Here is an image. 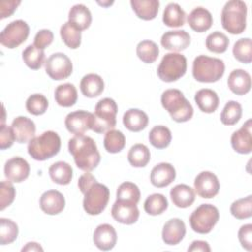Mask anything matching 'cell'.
I'll return each mask as SVG.
<instances>
[{
	"mask_svg": "<svg viewBox=\"0 0 252 252\" xmlns=\"http://www.w3.org/2000/svg\"><path fill=\"white\" fill-rule=\"evenodd\" d=\"M230 213L238 220L249 219L252 216V196L234 201L230 206Z\"/></svg>",
	"mask_w": 252,
	"mask_h": 252,
	"instance_id": "cell-46",
	"label": "cell"
},
{
	"mask_svg": "<svg viewBox=\"0 0 252 252\" xmlns=\"http://www.w3.org/2000/svg\"><path fill=\"white\" fill-rule=\"evenodd\" d=\"M191 42L190 34L184 30H175L165 32L161 38V45L172 52H179L186 49Z\"/></svg>",
	"mask_w": 252,
	"mask_h": 252,
	"instance_id": "cell-17",
	"label": "cell"
},
{
	"mask_svg": "<svg viewBox=\"0 0 252 252\" xmlns=\"http://www.w3.org/2000/svg\"><path fill=\"white\" fill-rule=\"evenodd\" d=\"M247 5L241 0L227 1L221 10L222 28L231 34H239L246 29Z\"/></svg>",
	"mask_w": 252,
	"mask_h": 252,
	"instance_id": "cell-5",
	"label": "cell"
},
{
	"mask_svg": "<svg viewBox=\"0 0 252 252\" xmlns=\"http://www.w3.org/2000/svg\"><path fill=\"white\" fill-rule=\"evenodd\" d=\"M124 126L132 132H140L144 130L149 123L147 113L138 108H130L123 114Z\"/></svg>",
	"mask_w": 252,
	"mask_h": 252,
	"instance_id": "cell-27",
	"label": "cell"
},
{
	"mask_svg": "<svg viewBox=\"0 0 252 252\" xmlns=\"http://www.w3.org/2000/svg\"><path fill=\"white\" fill-rule=\"evenodd\" d=\"M11 127L14 131L15 138L18 143L23 144L30 142L34 137L35 124L32 119L26 116L16 117L12 121Z\"/></svg>",
	"mask_w": 252,
	"mask_h": 252,
	"instance_id": "cell-22",
	"label": "cell"
},
{
	"mask_svg": "<svg viewBox=\"0 0 252 252\" xmlns=\"http://www.w3.org/2000/svg\"><path fill=\"white\" fill-rule=\"evenodd\" d=\"M131 7L138 18L151 21L154 20L158 12V0H131Z\"/></svg>",
	"mask_w": 252,
	"mask_h": 252,
	"instance_id": "cell-30",
	"label": "cell"
},
{
	"mask_svg": "<svg viewBox=\"0 0 252 252\" xmlns=\"http://www.w3.org/2000/svg\"><path fill=\"white\" fill-rule=\"evenodd\" d=\"M78 186L84 194L83 207L87 214L96 216L102 213L109 201V189L102 183H98L95 177L86 171L78 180Z\"/></svg>",
	"mask_w": 252,
	"mask_h": 252,
	"instance_id": "cell-1",
	"label": "cell"
},
{
	"mask_svg": "<svg viewBox=\"0 0 252 252\" xmlns=\"http://www.w3.org/2000/svg\"><path fill=\"white\" fill-rule=\"evenodd\" d=\"M187 22L193 31L204 32L212 27L213 16L206 8L197 7L191 11L187 18Z\"/></svg>",
	"mask_w": 252,
	"mask_h": 252,
	"instance_id": "cell-24",
	"label": "cell"
},
{
	"mask_svg": "<svg viewBox=\"0 0 252 252\" xmlns=\"http://www.w3.org/2000/svg\"><path fill=\"white\" fill-rule=\"evenodd\" d=\"M60 36L63 42L71 49H76L81 45L82 32L69 22H66L61 26Z\"/></svg>",
	"mask_w": 252,
	"mask_h": 252,
	"instance_id": "cell-39",
	"label": "cell"
},
{
	"mask_svg": "<svg viewBox=\"0 0 252 252\" xmlns=\"http://www.w3.org/2000/svg\"><path fill=\"white\" fill-rule=\"evenodd\" d=\"M54 98L58 105L63 107L73 106L78 99V92L76 87L71 83L59 85L54 92Z\"/></svg>",
	"mask_w": 252,
	"mask_h": 252,
	"instance_id": "cell-31",
	"label": "cell"
},
{
	"mask_svg": "<svg viewBox=\"0 0 252 252\" xmlns=\"http://www.w3.org/2000/svg\"><path fill=\"white\" fill-rule=\"evenodd\" d=\"M48 107L47 98L41 94H33L30 95L26 101V108L32 115H41L45 113Z\"/></svg>",
	"mask_w": 252,
	"mask_h": 252,
	"instance_id": "cell-47",
	"label": "cell"
},
{
	"mask_svg": "<svg viewBox=\"0 0 252 252\" xmlns=\"http://www.w3.org/2000/svg\"><path fill=\"white\" fill-rule=\"evenodd\" d=\"M211 247L207 241L194 240L188 247V252H210Z\"/></svg>",
	"mask_w": 252,
	"mask_h": 252,
	"instance_id": "cell-53",
	"label": "cell"
},
{
	"mask_svg": "<svg viewBox=\"0 0 252 252\" xmlns=\"http://www.w3.org/2000/svg\"><path fill=\"white\" fill-rule=\"evenodd\" d=\"M16 140L14 131L11 126L1 124L0 128V149L5 150L10 148Z\"/></svg>",
	"mask_w": 252,
	"mask_h": 252,
	"instance_id": "cell-51",
	"label": "cell"
},
{
	"mask_svg": "<svg viewBox=\"0 0 252 252\" xmlns=\"http://www.w3.org/2000/svg\"><path fill=\"white\" fill-rule=\"evenodd\" d=\"M137 56L144 63L151 64L154 63L159 54V49L158 44L153 40H142L138 43L136 48Z\"/></svg>",
	"mask_w": 252,
	"mask_h": 252,
	"instance_id": "cell-37",
	"label": "cell"
},
{
	"mask_svg": "<svg viewBox=\"0 0 252 252\" xmlns=\"http://www.w3.org/2000/svg\"><path fill=\"white\" fill-rule=\"evenodd\" d=\"M224 69V63L221 59L199 55L193 61L192 74L198 82L215 83L223 76Z\"/></svg>",
	"mask_w": 252,
	"mask_h": 252,
	"instance_id": "cell-6",
	"label": "cell"
},
{
	"mask_svg": "<svg viewBox=\"0 0 252 252\" xmlns=\"http://www.w3.org/2000/svg\"><path fill=\"white\" fill-rule=\"evenodd\" d=\"M194 189L200 197L211 199L218 195L220 191V181L215 173L202 171L194 180Z\"/></svg>",
	"mask_w": 252,
	"mask_h": 252,
	"instance_id": "cell-12",
	"label": "cell"
},
{
	"mask_svg": "<svg viewBox=\"0 0 252 252\" xmlns=\"http://www.w3.org/2000/svg\"><path fill=\"white\" fill-rule=\"evenodd\" d=\"M94 114L86 110L70 112L65 118V126L67 130L75 135H81L90 129L92 130Z\"/></svg>",
	"mask_w": 252,
	"mask_h": 252,
	"instance_id": "cell-13",
	"label": "cell"
},
{
	"mask_svg": "<svg viewBox=\"0 0 252 252\" xmlns=\"http://www.w3.org/2000/svg\"><path fill=\"white\" fill-rule=\"evenodd\" d=\"M22 58L25 64L32 70H38L43 64H45L44 51L35 47L33 44H30L24 49L22 53Z\"/></svg>",
	"mask_w": 252,
	"mask_h": 252,
	"instance_id": "cell-35",
	"label": "cell"
},
{
	"mask_svg": "<svg viewBox=\"0 0 252 252\" xmlns=\"http://www.w3.org/2000/svg\"><path fill=\"white\" fill-rule=\"evenodd\" d=\"M39 206L42 212L47 215H58L65 208V198L57 190H48L41 195Z\"/></svg>",
	"mask_w": 252,
	"mask_h": 252,
	"instance_id": "cell-20",
	"label": "cell"
},
{
	"mask_svg": "<svg viewBox=\"0 0 252 252\" xmlns=\"http://www.w3.org/2000/svg\"><path fill=\"white\" fill-rule=\"evenodd\" d=\"M68 22L79 31L87 30L92 24L91 11L84 4H76L69 11Z\"/></svg>",
	"mask_w": 252,
	"mask_h": 252,
	"instance_id": "cell-25",
	"label": "cell"
},
{
	"mask_svg": "<svg viewBox=\"0 0 252 252\" xmlns=\"http://www.w3.org/2000/svg\"><path fill=\"white\" fill-rule=\"evenodd\" d=\"M45 72L55 81L67 79L73 72L72 61L62 52L53 53L45 61Z\"/></svg>",
	"mask_w": 252,
	"mask_h": 252,
	"instance_id": "cell-11",
	"label": "cell"
},
{
	"mask_svg": "<svg viewBox=\"0 0 252 252\" xmlns=\"http://www.w3.org/2000/svg\"><path fill=\"white\" fill-rule=\"evenodd\" d=\"M111 216L120 223L133 224L138 220L140 212L137 204L130 201L116 200L111 208Z\"/></svg>",
	"mask_w": 252,
	"mask_h": 252,
	"instance_id": "cell-14",
	"label": "cell"
},
{
	"mask_svg": "<svg viewBox=\"0 0 252 252\" xmlns=\"http://www.w3.org/2000/svg\"><path fill=\"white\" fill-rule=\"evenodd\" d=\"M186 14L177 3H169L164 8L162 22L170 28H179L185 24Z\"/></svg>",
	"mask_w": 252,
	"mask_h": 252,
	"instance_id": "cell-33",
	"label": "cell"
},
{
	"mask_svg": "<svg viewBox=\"0 0 252 252\" xmlns=\"http://www.w3.org/2000/svg\"><path fill=\"white\" fill-rule=\"evenodd\" d=\"M19 234L18 224L10 219H0V244L6 245L14 242Z\"/></svg>",
	"mask_w": 252,
	"mask_h": 252,
	"instance_id": "cell-43",
	"label": "cell"
},
{
	"mask_svg": "<svg viewBox=\"0 0 252 252\" xmlns=\"http://www.w3.org/2000/svg\"><path fill=\"white\" fill-rule=\"evenodd\" d=\"M69 153L77 167L84 171L94 170L100 161V154L94 140L84 134L75 135L68 142Z\"/></svg>",
	"mask_w": 252,
	"mask_h": 252,
	"instance_id": "cell-2",
	"label": "cell"
},
{
	"mask_svg": "<svg viewBox=\"0 0 252 252\" xmlns=\"http://www.w3.org/2000/svg\"><path fill=\"white\" fill-rule=\"evenodd\" d=\"M160 102L175 122H186L193 116V106L186 99L183 93L177 89L165 90L161 94Z\"/></svg>",
	"mask_w": 252,
	"mask_h": 252,
	"instance_id": "cell-3",
	"label": "cell"
},
{
	"mask_svg": "<svg viewBox=\"0 0 252 252\" xmlns=\"http://www.w3.org/2000/svg\"><path fill=\"white\" fill-rule=\"evenodd\" d=\"M232 53L236 60L241 63L249 64L252 61V42L249 37L240 38L235 41Z\"/></svg>",
	"mask_w": 252,
	"mask_h": 252,
	"instance_id": "cell-42",
	"label": "cell"
},
{
	"mask_svg": "<svg viewBox=\"0 0 252 252\" xmlns=\"http://www.w3.org/2000/svg\"><path fill=\"white\" fill-rule=\"evenodd\" d=\"M93 240L94 245L102 251L111 250L117 241V233L114 227L108 223H102L96 226L94 232Z\"/></svg>",
	"mask_w": 252,
	"mask_h": 252,
	"instance_id": "cell-18",
	"label": "cell"
},
{
	"mask_svg": "<svg viewBox=\"0 0 252 252\" xmlns=\"http://www.w3.org/2000/svg\"><path fill=\"white\" fill-rule=\"evenodd\" d=\"M252 120L248 119L240 129L233 132L230 138L232 149L242 155H247L252 151V135H251Z\"/></svg>",
	"mask_w": 252,
	"mask_h": 252,
	"instance_id": "cell-16",
	"label": "cell"
},
{
	"mask_svg": "<svg viewBox=\"0 0 252 252\" xmlns=\"http://www.w3.org/2000/svg\"><path fill=\"white\" fill-rule=\"evenodd\" d=\"M51 180L59 185H67L73 177L72 166L65 161H56L50 165L48 169Z\"/></svg>",
	"mask_w": 252,
	"mask_h": 252,
	"instance_id": "cell-32",
	"label": "cell"
},
{
	"mask_svg": "<svg viewBox=\"0 0 252 252\" xmlns=\"http://www.w3.org/2000/svg\"><path fill=\"white\" fill-rule=\"evenodd\" d=\"M30 34V27L24 20H15L9 23L0 33V42L10 49L16 48L25 42Z\"/></svg>",
	"mask_w": 252,
	"mask_h": 252,
	"instance_id": "cell-10",
	"label": "cell"
},
{
	"mask_svg": "<svg viewBox=\"0 0 252 252\" xmlns=\"http://www.w3.org/2000/svg\"><path fill=\"white\" fill-rule=\"evenodd\" d=\"M187 70V59L183 54L177 52L166 53L158 67V78L166 83L175 82L183 77Z\"/></svg>",
	"mask_w": 252,
	"mask_h": 252,
	"instance_id": "cell-8",
	"label": "cell"
},
{
	"mask_svg": "<svg viewBox=\"0 0 252 252\" xmlns=\"http://www.w3.org/2000/svg\"><path fill=\"white\" fill-rule=\"evenodd\" d=\"M21 4L20 0H3L0 2V19L10 17Z\"/></svg>",
	"mask_w": 252,
	"mask_h": 252,
	"instance_id": "cell-52",
	"label": "cell"
},
{
	"mask_svg": "<svg viewBox=\"0 0 252 252\" xmlns=\"http://www.w3.org/2000/svg\"><path fill=\"white\" fill-rule=\"evenodd\" d=\"M238 239L241 246L247 251L252 250V224L247 223L242 225L238 230Z\"/></svg>",
	"mask_w": 252,
	"mask_h": 252,
	"instance_id": "cell-50",
	"label": "cell"
},
{
	"mask_svg": "<svg viewBox=\"0 0 252 252\" xmlns=\"http://www.w3.org/2000/svg\"><path fill=\"white\" fill-rule=\"evenodd\" d=\"M229 44V39L221 32L216 31L210 33L206 38V47L214 53H223L226 51Z\"/></svg>",
	"mask_w": 252,
	"mask_h": 252,
	"instance_id": "cell-44",
	"label": "cell"
},
{
	"mask_svg": "<svg viewBox=\"0 0 252 252\" xmlns=\"http://www.w3.org/2000/svg\"><path fill=\"white\" fill-rule=\"evenodd\" d=\"M219 219L220 213L217 207L211 204H202L192 212L189 222L195 232L207 234L212 231Z\"/></svg>",
	"mask_w": 252,
	"mask_h": 252,
	"instance_id": "cell-9",
	"label": "cell"
},
{
	"mask_svg": "<svg viewBox=\"0 0 252 252\" xmlns=\"http://www.w3.org/2000/svg\"><path fill=\"white\" fill-rule=\"evenodd\" d=\"M195 102L199 109L205 113H213L217 110L220 98L217 93L211 89H201L195 94Z\"/></svg>",
	"mask_w": 252,
	"mask_h": 252,
	"instance_id": "cell-28",
	"label": "cell"
},
{
	"mask_svg": "<svg viewBox=\"0 0 252 252\" xmlns=\"http://www.w3.org/2000/svg\"><path fill=\"white\" fill-rule=\"evenodd\" d=\"M30 170L29 162L21 157H14L8 159L4 165V174L6 178L16 183L26 180L29 177Z\"/></svg>",
	"mask_w": 252,
	"mask_h": 252,
	"instance_id": "cell-15",
	"label": "cell"
},
{
	"mask_svg": "<svg viewBox=\"0 0 252 252\" xmlns=\"http://www.w3.org/2000/svg\"><path fill=\"white\" fill-rule=\"evenodd\" d=\"M61 139L54 131H45L33 137L28 144V153L35 160H46L60 151Z\"/></svg>",
	"mask_w": 252,
	"mask_h": 252,
	"instance_id": "cell-4",
	"label": "cell"
},
{
	"mask_svg": "<svg viewBox=\"0 0 252 252\" xmlns=\"http://www.w3.org/2000/svg\"><path fill=\"white\" fill-rule=\"evenodd\" d=\"M80 89L82 94L90 98L98 96L104 90V82L102 78L94 73L85 75L80 82Z\"/></svg>",
	"mask_w": 252,
	"mask_h": 252,
	"instance_id": "cell-26",
	"label": "cell"
},
{
	"mask_svg": "<svg viewBox=\"0 0 252 252\" xmlns=\"http://www.w3.org/2000/svg\"><path fill=\"white\" fill-rule=\"evenodd\" d=\"M175 168L168 162H160L155 165L150 175L152 184L158 188L168 186L175 179Z\"/></svg>",
	"mask_w": 252,
	"mask_h": 252,
	"instance_id": "cell-21",
	"label": "cell"
},
{
	"mask_svg": "<svg viewBox=\"0 0 252 252\" xmlns=\"http://www.w3.org/2000/svg\"><path fill=\"white\" fill-rule=\"evenodd\" d=\"M26 251H43V248L40 246L39 243L37 242H28L23 248H22V252H26Z\"/></svg>",
	"mask_w": 252,
	"mask_h": 252,
	"instance_id": "cell-54",
	"label": "cell"
},
{
	"mask_svg": "<svg viewBox=\"0 0 252 252\" xmlns=\"http://www.w3.org/2000/svg\"><path fill=\"white\" fill-rule=\"evenodd\" d=\"M172 136L170 130L163 125H158L151 129L149 133V141L151 145L157 149H164L169 146Z\"/></svg>",
	"mask_w": 252,
	"mask_h": 252,
	"instance_id": "cell-36",
	"label": "cell"
},
{
	"mask_svg": "<svg viewBox=\"0 0 252 252\" xmlns=\"http://www.w3.org/2000/svg\"><path fill=\"white\" fill-rule=\"evenodd\" d=\"M227 86L233 94L243 95L251 89V76L243 69H235L228 76Z\"/></svg>",
	"mask_w": 252,
	"mask_h": 252,
	"instance_id": "cell-23",
	"label": "cell"
},
{
	"mask_svg": "<svg viewBox=\"0 0 252 252\" xmlns=\"http://www.w3.org/2000/svg\"><path fill=\"white\" fill-rule=\"evenodd\" d=\"M99 5H101V6H103V7H108V6H110L111 4H113V1H107V2H97Z\"/></svg>",
	"mask_w": 252,
	"mask_h": 252,
	"instance_id": "cell-55",
	"label": "cell"
},
{
	"mask_svg": "<svg viewBox=\"0 0 252 252\" xmlns=\"http://www.w3.org/2000/svg\"><path fill=\"white\" fill-rule=\"evenodd\" d=\"M167 199L164 197V195L159 193L150 195L144 203L145 212L151 216H158L162 214L167 209Z\"/></svg>",
	"mask_w": 252,
	"mask_h": 252,
	"instance_id": "cell-40",
	"label": "cell"
},
{
	"mask_svg": "<svg viewBox=\"0 0 252 252\" xmlns=\"http://www.w3.org/2000/svg\"><path fill=\"white\" fill-rule=\"evenodd\" d=\"M16 196V190L11 183V181L2 180L0 184V210L3 211L5 208L9 207Z\"/></svg>",
	"mask_w": 252,
	"mask_h": 252,
	"instance_id": "cell-48",
	"label": "cell"
},
{
	"mask_svg": "<svg viewBox=\"0 0 252 252\" xmlns=\"http://www.w3.org/2000/svg\"><path fill=\"white\" fill-rule=\"evenodd\" d=\"M185 233L186 226L184 221L178 218H173L164 223L161 237L165 244L176 245L184 238Z\"/></svg>",
	"mask_w": 252,
	"mask_h": 252,
	"instance_id": "cell-19",
	"label": "cell"
},
{
	"mask_svg": "<svg viewBox=\"0 0 252 252\" xmlns=\"http://www.w3.org/2000/svg\"><path fill=\"white\" fill-rule=\"evenodd\" d=\"M141 192L139 187L130 181H126L121 183L116 191V200H124L130 201L135 204H138L140 201Z\"/></svg>",
	"mask_w": 252,
	"mask_h": 252,
	"instance_id": "cell-45",
	"label": "cell"
},
{
	"mask_svg": "<svg viewBox=\"0 0 252 252\" xmlns=\"http://www.w3.org/2000/svg\"><path fill=\"white\" fill-rule=\"evenodd\" d=\"M54 35L53 32L50 30L47 29H42L38 31L34 36V41L33 45L39 49H44L47 46H49L52 41H53Z\"/></svg>",
	"mask_w": 252,
	"mask_h": 252,
	"instance_id": "cell-49",
	"label": "cell"
},
{
	"mask_svg": "<svg viewBox=\"0 0 252 252\" xmlns=\"http://www.w3.org/2000/svg\"><path fill=\"white\" fill-rule=\"evenodd\" d=\"M170 198L178 208H188L195 201V191L189 185L177 184L170 190Z\"/></svg>",
	"mask_w": 252,
	"mask_h": 252,
	"instance_id": "cell-29",
	"label": "cell"
},
{
	"mask_svg": "<svg viewBox=\"0 0 252 252\" xmlns=\"http://www.w3.org/2000/svg\"><path fill=\"white\" fill-rule=\"evenodd\" d=\"M125 136L124 134L115 129L107 131L104 135L103 146L104 149L110 154H116L121 152L125 147Z\"/></svg>",
	"mask_w": 252,
	"mask_h": 252,
	"instance_id": "cell-38",
	"label": "cell"
},
{
	"mask_svg": "<svg viewBox=\"0 0 252 252\" xmlns=\"http://www.w3.org/2000/svg\"><path fill=\"white\" fill-rule=\"evenodd\" d=\"M242 116V106L239 102L234 100H229L225 103L221 113L220 121L224 125H234L236 124Z\"/></svg>",
	"mask_w": 252,
	"mask_h": 252,
	"instance_id": "cell-41",
	"label": "cell"
},
{
	"mask_svg": "<svg viewBox=\"0 0 252 252\" xmlns=\"http://www.w3.org/2000/svg\"><path fill=\"white\" fill-rule=\"evenodd\" d=\"M128 161L134 167H144L151 159V153L144 144L133 145L128 152Z\"/></svg>",
	"mask_w": 252,
	"mask_h": 252,
	"instance_id": "cell-34",
	"label": "cell"
},
{
	"mask_svg": "<svg viewBox=\"0 0 252 252\" xmlns=\"http://www.w3.org/2000/svg\"><path fill=\"white\" fill-rule=\"evenodd\" d=\"M117 104L114 99L110 97H104L100 99L95 107L94 114V122L92 130L98 134L106 133L113 129L116 125Z\"/></svg>",
	"mask_w": 252,
	"mask_h": 252,
	"instance_id": "cell-7",
	"label": "cell"
}]
</instances>
